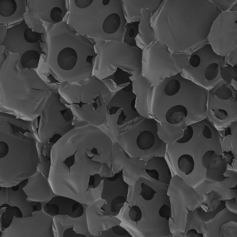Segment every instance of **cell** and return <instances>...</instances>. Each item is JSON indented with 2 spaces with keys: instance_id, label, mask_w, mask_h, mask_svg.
<instances>
[{
  "instance_id": "obj_1",
  "label": "cell",
  "mask_w": 237,
  "mask_h": 237,
  "mask_svg": "<svg viewBox=\"0 0 237 237\" xmlns=\"http://www.w3.org/2000/svg\"><path fill=\"white\" fill-rule=\"evenodd\" d=\"M113 147L110 137L96 126L74 128L52 146L50 174L64 177L79 171L112 177Z\"/></svg>"
},
{
  "instance_id": "obj_2",
  "label": "cell",
  "mask_w": 237,
  "mask_h": 237,
  "mask_svg": "<svg viewBox=\"0 0 237 237\" xmlns=\"http://www.w3.org/2000/svg\"><path fill=\"white\" fill-rule=\"evenodd\" d=\"M168 186L140 177L130 186L127 201L116 216L120 225L132 237L173 236Z\"/></svg>"
},
{
  "instance_id": "obj_3",
  "label": "cell",
  "mask_w": 237,
  "mask_h": 237,
  "mask_svg": "<svg viewBox=\"0 0 237 237\" xmlns=\"http://www.w3.org/2000/svg\"><path fill=\"white\" fill-rule=\"evenodd\" d=\"M24 69L1 70L0 111L33 121L41 114L55 84L35 71Z\"/></svg>"
},
{
  "instance_id": "obj_4",
  "label": "cell",
  "mask_w": 237,
  "mask_h": 237,
  "mask_svg": "<svg viewBox=\"0 0 237 237\" xmlns=\"http://www.w3.org/2000/svg\"><path fill=\"white\" fill-rule=\"evenodd\" d=\"M11 125L0 117V186L18 185L34 174L40 160L37 139L32 133H14Z\"/></svg>"
},
{
  "instance_id": "obj_5",
  "label": "cell",
  "mask_w": 237,
  "mask_h": 237,
  "mask_svg": "<svg viewBox=\"0 0 237 237\" xmlns=\"http://www.w3.org/2000/svg\"><path fill=\"white\" fill-rule=\"evenodd\" d=\"M58 91L61 102L68 105L76 122L86 125L99 126L106 120V106L111 94L103 82L94 75L69 84L60 85Z\"/></svg>"
},
{
  "instance_id": "obj_6",
  "label": "cell",
  "mask_w": 237,
  "mask_h": 237,
  "mask_svg": "<svg viewBox=\"0 0 237 237\" xmlns=\"http://www.w3.org/2000/svg\"><path fill=\"white\" fill-rule=\"evenodd\" d=\"M167 194L171 204L169 220L170 232L173 236H182L185 231L188 210H193L198 208L205 198L177 175L172 178Z\"/></svg>"
},
{
  "instance_id": "obj_7",
  "label": "cell",
  "mask_w": 237,
  "mask_h": 237,
  "mask_svg": "<svg viewBox=\"0 0 237 237\" xmlns=\"http://www.w3.org/2000/svg\"><path fill=\"white\" fill-rule=\"evenodd\" d=\"M59 87L52 88L40 114L37 140L45 143L56 134L64 135L75 127L76 120L72 110L60 100Z\"/></svg>"
},
{
  "instance_id": "obj_8",
  "label": "cell",
  "mask_w": 237,
  "mask_h": 237,
  "mask_svg": "<svg viewBox=\"0 0 237 237\" xmlns=\"http://www.w3.org/2000/svg\"><path fill=\"white\" fill-rule=\"evenodd\" d=\"M42 210L33 212L31 217L16 218L14 216L10 226L0 233V237H54L53 218Z\"/></svg>"
},
{
  "instance_id": "obj_9",
  "label": "cell",
  "mask_w": 237,
  "mask_h": 237,
  "mask_svg": "<svg viewBox=\"0 0 237 237\" xmlns=\"http://www.w3.org/2000/svg\"><path fill=\"white\" fill-rule=\"evenodd\" d=\"M103 177L101 198L105 200L102 206L103 214L115 217L127 201L129 185L123 177V169L113 177Z\"/></svg>"
},
{
  "instance_id": "obj_10",
  "label": "cell",
  "mask_w": 237,
  "mask_h": 237,
  "mask_svg": "<svg viewBox=\"0 0 237 237\" xmlns=\"http://www.w3.org/2000/svg\"><path fill=\"white\" fill-rule=\"evenodd\" d=\"M28 182V178L18 185L10 187H1L0 190V205L6 203L17 206L21 210L23 218L31 217L32 213L42 209V204L39 202L27 201V195L23 190Z\"/></svg>"
},
{
  "instance_id": "obj_11",
  "label": "cell",
  "mask_w": 237,
  "mask_h": 237,
  "mask_svg": "<svg viewBox=\"0 0 237 237\" xmlns=\"http://www.w3.org/2000/svg\"><path fill=\"white\" fill-rule=\"evenodd\" d=\"M105 200L101 198L89 204L86 211L88 228L90 233L94 237L102 235L101 231L119 225L121 221L115 217L103 214L102 206Z\"/></svg>"
},
{
  "instance_id": "obj_12",
  "label": "cell",
  "mask_w": 237,
  "mask_h": 237,
  "mask_svg": "<svg viewBox=\"0 0 237 237\" xmlns=\"http://www.w3.org/2000/svg\"><path fill=\"white\" fill-rule=\"evenodd\" d=\"M28 179V183L23 188L27 195V201L39 202L44 206L53 197L59 195L53 191L48 178L41 173L37 171Z\"/></svg>"
},
{
  "instance_id": "obj_13",
  "label": "cell",
  "mask_w": 237,
  "mask_h": 237,
  "mask_svg": "<svg viewBox=\"0 0 237 237\" xmlns=\"http://www.w3.org/2000/svg\"><path fill=\"white\" fill-rule=\"evenodd\" d=\"M84 212L81 216L74 218L66 215H58L53 217V231L55 237H63L64 231L74 228L77 233L85 235L86 237H94L89 232L87 226L85 211L89 204H82Z\"/></svg>"
},
{
  "instance_id": "obj_14",
  "label": "cell",
  "mask_w": 237,
  "mask_h": 237,
  "mask_svg": "<svg viewBox=\"0 0 237 237\" xmlns=\"http://www.w3.org/2000/svg\"><path fill=\"white\" fill-rule=\"evenodd\" d=\"M237 183L236 177L227 176L219 182H210L205 179L194 188L202 197L204 193L213 191L219 195L222 201H224L237 198V188L232 189L236 186Z\"/></svg>"
},
{
  "instance_id": "obj_15",
  "label": "cell",
  "mask_w": 237,
  "mask_h": 237,
  "mask_svg": "<svg viewBox=\"0 0 237 237\" xmlns=\"http://www.w3.org/2000/svg\"><path fill=\"white\" fill-rule=\"evenodd\" d=\"M202 162L206 170L205 179L216 182L222 181L227 177L224 175L227 164L225 157L217 155L214 151H208L203 156Z\"/></svg>"
},
{
  "instance_id": "obj_16",
  "label": "cell",
  "mask_w": 237,
  "mask_h": 237,
  "mask_svg": "<svg viewBox=\"0 0 237 237\" xmlns=\"http://www.w3.org/2000/svg\"><path fill=\"white\" fill-rule=\"evenodd\" d=\"M144 170L150 177V180L169 185L172 174L164 157L154 156L148 160Z\"/></svg>"
},
{
  "instance_id": "obj_17",
  "label": "cell",
  "mask_w": 237,
  "mask_h": 237,
  "mask_svg": "<svg viewBox=\"0 0 237 237\" xmlns=\"http://www.w3.org/2000/svg\"><path fill=\"white\" fill-rule=\"evenodd\" d=\"M141 17L139 24V32L135 38L137 45L143 50L155 39L154 30L151 19L152 14L150 9L142 8Z\"/></svg>"
},
{
  "instance_id": "obj_18",
  "label": "cell",
  "mask_w": 237,
  "mask_h": 237,
  "mask_svg": "<svg viewBox=\"0 0 237 237\" xmlns=\"http://www.w3.org/2000/svg\"><path fill=\"white\" fill-rule=\"evenodd\" d=\"M55 204L59 208L58 215H66L77 218L82 215L84 207L82 203L67 197L57 196L53 197L47 203Z\"/></svg>"
},
{
  "instance_id": "obj_19",
  "label": "cell",
  "mask_w": 237,
  "mask_h": 237,
  "mask_svg": "<svg viewBox=\"0 0 237 237\" xmlns=\"http://www.w3.org/2000/svg\"><path fill=\"white\" fill-rule=\"evenodd\" d=\"M163 0H131L125 1L127 5V17L130 22L140 20L142 8L150 9L153 15L160 8Z\"/></svg>"
},
{
  "instance_id": "obj_20",
  "label": "cell",
  "mask_w": 237,
  "mask_h": 237,
  "mask_svg": "<svg viewBox=\"0 0 237 237\" xmlns=\"http://www.w3.org/2000/svg\"><path fill=\"white\" fill-rule=\"evenodd\" d=\"M231 220L237 222V214L229 211L226 207L214 218L205 222L207 232L203 237H220V228L226 223Z\"/></svg>"
},
{
  "instance_id": "obj_21",
  "label": "cell",
  "mask_w": 237,
  "mask_h": 237,
  "mask_svg": "<svg viewBox=\"0 0 237 237\" xmlns=\"http://www.w3.org/2000/svg\"><path fill=\"white\" fill-rule=\"evenodd\" d=\"M77 61V55L74 49L70 47L62 49L58 54L57 61L59 67L64 72H69V81L70 84V71L75 67Z\"/></svg>"
},
{
  "instance_id": "obj_22",
  "label": "cell",
  "mask_w": 237,
  "mask_h": 237,
  "mask_svg": "<svg viewBox=\"0 0 237 237\" xmlns=\"http://www.w3.org/2000/svg\"><path fill=\"white\" fill-rule=\"evenodd\" d=\"M0 233L8 228L11 225L14 216L23 218L20 209L17 206H12L5 203L0 207Z\"/></svg>"
},
{
  "instance_id": "obj_23",
  "label": "cell",
  "mask_w": 237,
  "mask_h": 237,
  "mask_svg": "<svg viewBox=\"0 0 237 237\" xmlns=\"http://www.w3.org/2000/svg\"><path fill=\"white\" fill-rule=\"evenodd\" d=\"M187 221L185 231L182 236H185L189 230H195L199 234H206L207 228L205 222L198 213L197 208L193 210H188Z\"/></svg>"
},
{
  "instance_id": "obj_24",
  "label": "cell",
  "mask_w": 237,
  "mask_h": 237,
  "mask_svg": "<svg viewBox=\"0 0 237 237\" xmlns=\"http://www.w3.org/2000/svg\"><path fill=\"white\" fill-rule=\"evenodd\" d=\"M136 139L137 147L142 150H147L152 148L156 142V138L158 136L157 131L153 133L152 131L146 130L139 131Z\"/></svg>"
},
{
  "instance_id": "obj_25",
  "label": "cell",
  "mask_w": 237,
  "mask_h": 237,
  "mask_svg": "<svg viewBox=\"0 0 237 237\" xmlns=\"http://www.w3.org/2000/svg\"><path fill=\"white\" fill-rule=\"evenodd\" d=\"M203 197L205 201L197 208L204 212L214 211L218 206L221 204V199L219 195L217 193L210 191L207 193L203 194Z\"/></svg>"
},
{
  "instance_id": "obj_26",
  "label": "cell",
  "mask_w": 237,
  "mask_h": 237,
  "mask_svg": "<svg viewBox=\"0 0 237 237\" xmlns=\"http://www.w3.org/2000/svg\"><path fill=\"white\" fill-rule=\"evenodd\" d=\"M188 111L185 106L177 105L170 108L167 112L165 118L169 123L174 124L181 122L187 116Z\"/></svg>"
},
{
  "instance_id": "obj_27",
  "label": "cell",
  "mask_w": 237,
  "mask_h": 237,
  "mask_svg": "<svg viewBox=\"0 0 237 237\" xmlns=\"http://www.w3.org/2000/svg\"><path fill=\"white\" fill-rule=\"evenodd\" d=\"M40 58V55L38 52L33 50H28L22 55L21 64L24 69H35L38 66Z\"/></svg>"
},
{
  "instance_id": "obj_28",
  "label": "cell",
  "mask_w": 237,
  "mask_h": 237,
  "mask_svg": "<svg viewBox=\"0 0 237 237\" xmlns=\"http://www.w3.org/2000/svg\"><path fill=\"white\" fill-rule=\"evenodd\" d=\"M139 22L140 20L130 22L125 26V32L123 42L130 47L137 46L135 38L139 32Z\"/></svg>"
},
{
  "instance_id": "obj_29",
  "label": "cell",
  "mask_w": 237,
  "mask_h": 237,
  "mask_svg": "<svg viewBox=\"0 0 237 237\" xmlns=\"http://www.w3.org/2000/svg\"><path fill=\"white\" fill-rule=\"evenodd\" d=\"M121 24V19L119 15L116 13L109 15L103 22L102 29L106 33L113 34L118 30Z\"/></svg>"
},
{
  "instance_id": "obj_30",
  "label": "cell",
  "mask_w": 237,
  "mask_h": 237,
  "mask_svg": "<svg viewBox=\"0 0 237 237\" xmlns=\"http://www.w3.org/2000/svg\"><path fill=\"white\" fill-rule=\"evenodd\" d=\"M178 166L181 172L185 176H188L193 171L194 162L190 155L185 154L181 156L178 160Z\"/></svg>"
},
{
  "instance_id": "obj_31",
  "label": "cell",
  "mask_w": 237,
  "mask_h": 237,
  "mask_svg": "<svg viewBox=\"0 0 237 237\" xmlns=\"http://www.w3.org/2000/svg\"><path fill=\"white\" fill-rule=\"evenodd\" d=\"M17 7L15 0H0V15L3 17H8L13 15Z\"/></svg>"
},
{
  "instance_id": "obj_32",
  "label": "cell",
  "mask_w": 237,
  "mask_h": 237,
  "mask_svg": "<svg viewBox=\"0 0 237 237\" xmlns=\"http://www.w3.org/2000/svg\"><path fill=\"white\" fill-rule=\"evenodd\" d=\"M220 237H237V222L231 220L222 225Z\"/></svg>"
},
{
  "instance_id": "obj_33",
  "label": "cell",
  "mask_w": 237,
  "mask_h": 237,
  "mask_svg": "<svg viewBox=\"0 0 237 237\" xmlns=\"http://www.w3.org/2000/svg\"><path fill=\"white\" fill-rule=\"evenodd\" d=\"M180 87V82L177 80L172 79L166 84L164 88V92L168 96H173L178 92Z\"/></svg>"
},
{
  "instance_id": "obj_34",
  "label": "cell",
  "mask_w": 237,
  "mask_h": 237,
  "mask_svg": "<svg viewBox=\"0 0 237 237\" xmlns=\"http://www.w3.org/2000/svg\"><path fill=\"white\" fill-rule=\"evenodd\" d=\"M223 201L222 202L221 204L218 206L215 210L213 212H202L199 209L197 208L198 214L202 218L205 222L214 218L219 212L226 207L225 202L224 201Z\"/></svg>"
},
{
  "instance_id": "obj_35",
  "label": "cell",
  "mask_w": 237,
  "mask_h": 237,
  "mask_svg": "<svg viewBox=\"0 0 237 237\" xmlns=\"http://www.w3.org/2000/svg\"><path fill=\"white\" fill-rule=\"evenodd\" d=\"M218 65L216 63L209 64L206 68L204 72V76L208 81H211L215 78L218 73Z\"/></svg>"
},
{
  "instance_id": "obj_36",
  "label": "cell",
  "mask_w": 237,
  "mask_h": 237,
  "mask_svg": "<svg viewBox=\"0 0 237 237\" xmlns=\"http://www.w3.org/2000/svg\"><path fill=\"white\" fill-rule=\"evenodd\" d=\"M214 94L219 98L223 100H227L232 96L231 90L224 85L219 87Z\"/></svg>"
},
{
  "instance_id": "obj_37",
  "label": "cell",
  "mask_w": 237,
  "mask_h": 237,
  "mask_svg": "<svg viewBox=\"0 0 237 237\" xmlns=\"http://www.w3.org/2000/svg\"><path fill=\"white\" fill-rule=\"evenodd\" d=\"M40 34L38 32L32 31V28H30L28 27L25 31L24 33V37L27 42L33 43L37 42L39 40Z\"/></svg>"
},
{
  "instance_id": "obj_38",
  "label": "cell",
  "mask_w": 237,
  "mask_h": 237,
  "mask_svg": "<svg viewBox=\"0 0 237 237\" xmlns=\"http://www.w3.org/2000/svg\"><path fill=\"white\" fill-rule=\"evenodd\" d=\"M65 15H63L61 9L58 7H53L51 10L50 16L54 22L58 23L62 21Z\"/></svg>"
},
{
  "instance_id": "obj_39",
  "label": "cell",
  "mask_w": 237,
  "mask_h": 237,
  "mask_svg": "<svg viewBox=\"0 0 237 237\" xmlns=\"http://www.w3.org/2000/svg\"><path fill=\"white\" fill-rule=\"evenodd\" d=\"M111 228L116 237H132L127 231L120 225L114 226Z\"/></svg>"
},
{
  "instance_id": "obj_40",
  "label": "cell",
  "mask_w": 237,
  "mask_h": 237,
  "mask_svg": "<svg viewBox=\"0 0 237 237\" xmlns=\"http://www.w3.org/2000/svg\"><path fill=\"white\" fill-rule=\"evenodd\" d=\"M193 133V130L190 126H187V128L184 131V135L182 137L176 142L179 143H185L189 141L192 138Z\"/></svg>"
},
{
  "instance_id": "obj_41",
  "label": "cell",
  "mask_w": 237,
  "mask_h": 237,
  "mask_svg": "<svg viewBox=\"0 0 237 237\" xmlns=\"http://www.w3.org/2000/svg\"><path fill=\"white\" fill-rule=\"evenodd\" d=\"M43 208L45 213L52 217L58 215V207L55 204H48L46 203L43 206Z\"/></svg>"
},
{
  "instance_id": "obj_42",
  "label": "cell",
  "mask_w": 237,
  "mask_h": 237,
  "mask_svg": "<svg viewBox=\"0 0 237 237\" xmlns=\"http://www.w3.org/2000/svg\"><path fill=\"white\" fill-rule=\"evenodd\" d=\"M237 198L234 197L224 201L226 207L230 211L237 214Z\"/></svg>"
},
{
  "instance_id": "obj_43",
  "label": "cell",
  "mask_w": 237,
  "mask_h": 237,
  "mask_svg": "<svg viewBox=\"0 0 237 237\" xmlns=\"http://www.w3.org/2000/svg\"><path fill=\"white\" fill-rule=\"evenodd\" d=\"M63 237H86L85 235L77 233L74 230L73 227L65 230L63 234Z\"/></svg>"
},
{
  "instance_id": "obj_44",
  "label": "cell",
  "mask_w": 237,
  "mask_h": 237,
  "mask_svg": "<svg viewBox=\"0 0 237 237\" xmlns=\"http://www.w3.org/2000/svg\"><path fill=\"white\" fill-rule=\"evenodd\" d=\"M93 0H75L76 5L80 8H85L89 6L92 3Z\"/></svg>"
},
{
  "instance_id": "obj_45",
  "label": "cell",
  "mask_w": 237,
  "mask_h": 237,
  "mask_svg": "<svg viewBox=\"0 0 237 237\" xmlns=\"http://www.w3.org/2000/svg\"><path fill=\"white\" fill-rule=\"evenodd\" d=\"M191 65L193 67L196 68L199 66L201 62V59L200 56L197 55H194L192 56L189 60Z\"/></svg>"
},
{
  "instance_id": "obj_46",
  "label": "cell",
  "mask_w": 237,
  "mask_h": 237,
  "mask_svg": "<svg viewBox=\"0 0 237 237\" xmlns=\"http://www.w3.org/2000/svg\"><path fill=\"white\" fill-rule=\"evenodd\" d=\"M214 115L217 118L221 120H225L227 118V111L221 109L215 111Z\"/></svg>"
},
{
  "instance_id": "obj_47",
  "label": "cell",
  "mask_w": 237,
  "mask_h": 237,
  "mask_svg": "<svg viewBox=\"0 0 237 237\" xmlns=\"http://www.w3.org/2000/svg\"><path fill=\"white\" fill-rule=\"evenodd\" d=\"M223 153H224V156L227 159V164L232 166L233 160L235 158L231 151L227 152L224 151Z\"/></svg>"
},
{
  "instance_id": "obj_48",
  "label": "cell",
  "mask_w": 237,
  "mask_h": 237,
  "mask_svg": "<svg viewBox=\"0 0 237 237\" xmlns=\"http://www.w3.org/2000/svg\"><path fill=\"white\" fill-rule=\"evenodd\" d=\"M203 135L206 138L210 139L212 138V134L210 128L207 126H205Z\"/></svg>"
},
{
  "instance_id": "obj_49",
  "label": "cell",
  "mask_w": 237,
  "mask_h": 237,
  "mask_svg": "<svg viewBox=\"0 0 237 237\" xmlns=\"http://www.w3.org/2000/svg\"><path fill=\"white\" fill-rule=\"evenodd\" d=\"M203 234H197L195 233L193 230V229L189 230L185 235L184 237H202L203 236L202 235Z\"/></svg>"
},
{
  "instance_id": "obj_50",
  "label": "cell",
  "mask_w": 237,
  "mask_h": 237,
  "mask_svg": "<svg viewBox=\"0 0 237 237\" xmlns=\"http://www.w3.org/2000/svg\"><path fill=\"white\" fill-rule=\"evenodd\" d=\"M110 1V0H103L102 1V4L104 5H107L109 4Z\"/></svg>"
}]
</instances>
